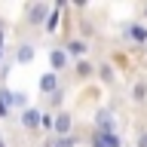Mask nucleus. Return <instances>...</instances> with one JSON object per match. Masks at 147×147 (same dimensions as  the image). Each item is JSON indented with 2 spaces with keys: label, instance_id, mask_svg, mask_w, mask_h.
<instances>
[{
  "label": "nucleus",
  "instance_id": "f257e3e1",
  "mask_svg": "<svg viewBox=\"0 0 147 147\" xmlns=\"http://www.w3.org/2000/svg\"><path fill=\"white\" fill-rule=\"evenodd\" d=\"M52 135L55 138H64V135H74V117L67 110L55 113V123H52Z\"/></svg>",
  "mask_w": 147,
  "mask_h": 147
},
{
  "label": "nucleus",
  "instance_id": "f03ea898",
  "mask_svg": "<svg viewBox=\"0 0 147 147\" xmlns=\"http://www.w3.org/2000/svg\"><path fill=\"white\" fill-rule=\"evenodd\" d=\"M61 49L67 52V58H80V61H83V58H86V52H89V43H86V40H74V37H71Z\"/></svg>",
  "mask_w": 147,
  "mask_h": 147
},
{
  "label": "nucleus",
  "instance_id": "7ed1b4c3",
  "mask_svg": "<svg viewBox=\"0 0 147 147\" xmlns=\"http://www.w3.org/2000/svg\"><path fill=\"white\" fill-rule=\"evenodd\" d=\"M46 18H49V3L28 6V22H31V25H46Z\"/></svg>",
  "mask_w": 147,
  "mask_h": 147
},
{
  "label": "nucleus",
  "instance_id": "20e7f679",
  "mask_svg": "<svg viewBox=\"0 0 147 147\" xmlns=\"http://www.w3.org/2000/svg\"><path fill=\"white\" fill-rule=\"evenodd\" d=\"M40 117H43V110L40 107H28V110H22V126L28 129V132H34V129H40Z\"/></svg>",
  "mask_w": 147,
  "mask_h": 147
},
{
  "label": "nucleus",
  "instance_id": "39448f33",
  "mask_svg": "<svg viewBox=\"0 0 147 147\" xmlns=\"http://www.w3.org/2000/svg\"><path fill=\"white\" fill-rule=\"evenodd\" d=\"M40 92H43V95H55V92H58V74L55 71H46L43 77H40Z\"/></svg>",
  "mask_w": 147,
  "mask_h": 147
},
{
  "label": "nucleus",
  "instance_id": "423d86ee",
  "mask_svg": "<svg viewBox=\"0 0 147 147\" xmlns=\"http://www.w3.org/2000/svg\"><path fill=\"white\" fill-rule=\"evenodd\" d=\"M95 74H98V80L104 83V86H113V83H117V71H113V64H107V61H101L98 67H95Z\"/></svg>",
  "mask_w": 147,
  "mask_h": 147
},
{
  "label": "nucleus",
  "instance_id": "0eeeda50",
  "mask_svg": "<svg viewBox=\"0 0 147 147\" xmlns=\"http://www.w3.org/2000/svg\"><path fill=\"white\" fill-rule=\"evenodd\" d=\"M49 64H52L55 74H61L64 67H67V52H64V49H49Z\"/></svg>",
  "mask_w": 147,
  "mask_h": 147
},
{
  "label": "nucleus",
  "instance_id": "6e6552de",
  "mask_svg": "<svg viewBox=\"0 0 147 147\" xmlns=\"http://www.w3.org/2000/svg\"><path fill=\"white\" fill-rule=\"evenodd\" d=\"M126 37H129V40H135V43H147V25L132 22V25L126 28Z\"/></svg>",
  "mask_w": 147,
  "mask_h": 147
},
{
  "label": "nucleus",
  "instance_id": "1a4fd4ad",
  "mask_svg": "<svg viewBox=\"0 0 147 147\" xmlns=\"http://www.w3.org/2000/svg\"><path fill=\"white\" fill-rule=\"evenodd\" d=\"M92 147H123V138L119 135H92Z\"/></svg>",
  "mask_w": 147,
  "mask_h": 147
},
{
  "label": "nucleus",
  "instance_id": "9d476101",
  "mask_svg": "<svg viewBox=\"0 0 147 147\" xmlns=\"http://www.w3.org/2000/svg\"><path fill=\"white\" fill-rule=\"evenodd\" d=\"M61 6H64V3H55V9L49 12V18H46V25H43L46 34H55V31H58V22H61Z\"/></svg>",
  "mask_w": 147,
  "mask_h": 147
},
{
  "label": "nucleus",
  "instance_id": "9b49d317",
  "mask_svg": "<svg viewBox=\"0 0 147 147\" xmlns=\"http://www.w3.org/2000/svg\"><path fill=\"white\" fill-rule=\"evenodd\" d=\"M16 61L18 64H31L34 61V43H22L16 49Z\"/></svg>",
  "mask_w": 147,
  "mask_h": 147
},
{
  "label": "nucleus",
  "instance_id": "f8f14e48",
  "mask_svg": "<svg viewBox=\"0 0 147 147\" xmlns=\"http://www.w3.org/2000/svg\"><path fill=\"white\" fill-rule=\"evenodd\" d=\"M77 144H80L77 135H64V138H49L43 147H77Z\"/></svg>",
  "mask_w": 147,
  "mask_h": 147
},
{
  "label": "nucleus",
  "instance_id": "ddd939ff",
  "mask_svg": "<svg viewBox=\"0 0 147 147\" xmlns=\"http://www.w3.org/2000/svg\"><path fill=\"white\" fill-rule=\"evenodd\" d=\"M9 107L28 110V107H31V104H28V92H9Z\"/></svg>",
  "mask_w": 147,
  "mask_h": 147
},
{
  "label": "nucleus",
  "instance_id": "4468645a",
  "mask_svg": "<svg viewBox=\"0 0 147 147\" xmlns=\"http://www.w3.org/2000/svg\"><path fill=\"white\" fill-rule=\"evenodd\" d=\"M9 110H12V107H9V89H6V86H0V119L9 117Z\"/></svg>",
  "mask_w": 147,
  "mask_h": 147
},
{
  "label": "nucleus",
  "instance_id": "2eb2a0df",
  "mask_svg": "<svg viewBox=\"0 0 147 147\" xmlns=\"http://www.w3.org/2000/svg\"><path fill=\"white\" fill-rule=\"evenodd\" d=\"M92 74H95L92 61H77V77H80V80H89Z\"/></svg>",
  "mask_w": 147,
  "mask_h": 147
},
{
  "label": "nucleus",
  "instance_id": "dca6fc26",
  "mask_svg": "<svg viewBox=\"0 0 147 147\" xmlns=\"http://www.w3.org/2000/svg\"><path fill=\"white\" fill-rule=\"evenodd\" d=\"M132 98H135V101H147V83H144V80H138V83H135Z\"/></svg>",
  "mask_w": 147,
  "mask_h": 147
},
{
  "label": "nucleus",
  "instance_id": "f3484780",
  "mask_svg": "<svg viewBox=\"0 0 147 147\" xmlns=\"http://www.w3.org/2000/svg\"><path fill=\"white\" fill-rule=\"evenodd\" d=\"M52 123H55V113H43L40 117V129L43 132H52Z\"/></svg>",
  "mask_w": 147,
  "mask_h": 147
},
{
  "label": "nucleus",
  "instance_id": "a211bd4d",
  "mask_svg": "<svg viewBox=\"0 0 147 147\" xmlns=\"http://www.w3.org/2000/svg\"><path fill=\"white\" fill-rule=\"evenodd\" d=\"M49 98H52V107H61V101H64V92L58 89L55 95H49Z\"/></svg>",
  "mask_w": 147,
  "mask_h": 147
},
{
  "label": "nucleus",
  "instance_id": "6ab92c4d",
  "mask_svg": "<svg viewBox=\"0 0 147 147\" xmlns=\"http://www.w3.org/2000/svg\"><path fill=\"white\" fill-rule=\"evenodd\" d=\"M138 147H147V132H141V138H138Z\"/></svg>",
  "mask_w": 147,
  "mask_h": 147
},
{
  "label": "nucleus",
  "instance_id": "aec40b11",
  "mask_svg": "<svg viewBox=\"0 0 147 147\" xmlns=\"http://www.w3.org/2000/svg\"><path fill=\"white\" fill-rule=\"evenodd\" d=\"M0 52H3V25H0Z\"/></svg>",
  "mask_w": 147,
  "mask_h": 147
},
{
  "label": "nucleus",
  "instance_id": "412c9836",
  "mask_svg": "<svg viewBox=\"0 0 147 147\" xmlns=\"http://www.w3.org/2000/svg\"><path fill=\"white\" fill-rule=\"evenodd\" d=\"M0 147H6V138H3V135H0Z\"/></svg>",
  "mask_w": 147,
  "mask_h": 147
},
{
  "label": "nucleus",
  "instance_id": "4be33fe9",
  "mask_svg": "<svg viewBox=\"0 0 147 147\" xmlns=\"http://www.w3.org/2000/svg\"><path fill=\"white\" fill-rule=\"evenodd\" d=\"M0 61H3V52H0Z\"/></svg>",
  "mask_w": 147,
  "mask_h": 147
},
{
  "label": "nucleus",
  "instance_id": "5701e85b",
  "mask_svg": "<svg viewBox=\"0 0 147 147\" xmlns=\"http://www.w3.org/2000/svg\"><path fill=\"white\" fill-rule=\"evenodd\" d=\"M144 12H147V9H144Z\"/></svg>",
  "mask_w": 147,
  "mask_h": 147
}]
</instances>
